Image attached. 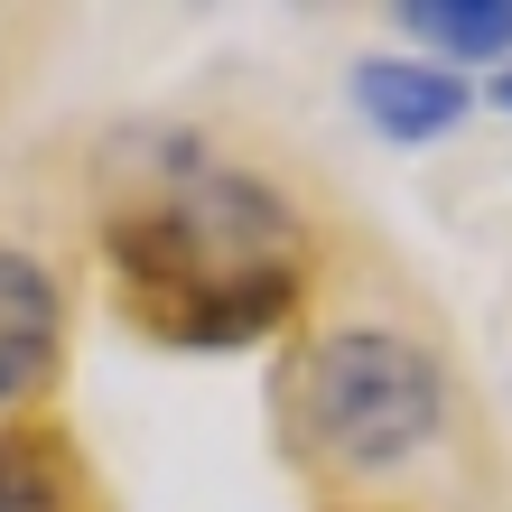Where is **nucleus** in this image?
I'll return each instance as SVG.
<instances>
[{
	"label": "nucleus",
	"instance_id": "1",
	"mask_svg": "<svg viewBox=\"0 0 512 512\" xmlns=\"http://www.w3.org/2000/svg\"><path fill=\"white\" fill-rule=\"evenodd\" d=\"M438 410H447L438 364L410 336H391V326H336V336L308 354V373H298L308 438L336 466H354V475H382V466L419 457V447L438 438Z\"/></svg>",
	"mask_w": 512,
	"mask_h": 512
},
{
	"label": "nucleus",
	"instance_id": "2",
	"mask_svg": "<svg viewBox=\"0 0 512 512\" xmlns=\"http://www.w3.org/2000/svg\"><path fill=\"white\" fill-rule=\"evenodd\" d=\"M56 364V280L28 252H0V410H19Z\"/></svg>",
	"mask_w": 512,
	"mask_h": 512
},
{
	"label": "nucleus",
	"instance_id": "3",
	"mask_svg": "<svg viewBox=\"0 0 512 512\" xmlns=\"http://www.w3.org/2000/svg\"><path fill=\"white\" fill-rule=\"evenodd\" d=\"M354 103H364V122L391 131V140H438V131H457V75H429V66H364L354 75Z\"/></svg>",
	"mask_w": 512,
	"mask_h": 512
},
{
	"label": "nucleus",
	"instance_id": "4",
	"mask_svg": "<svg viewBox=\"0 0 512 512\" xmlns=\"http://www.w3.org/2000/svg\"><path fill=\"white\" fill-rule=\"evenodd\" d=\"M401 28L457 47V56H503L512 47V0H410Z\"/></svg>",
	"mask_w": 512,
	"mask_h": 512
},
{
	"label": "nucleus",
	"instance_id": "5",
	"mask_svg": "<svg viewBox=\"0 0 512 512\" xmlns=\"http://www.w3.org/2000/svg\"><path fill=\"white\" fill-rule=\"evenodd\" d=\"M0 512H66V466L47 438H0Z\"/></svg>",
	"mask_w": 512,
	"mask_h": 512
},
{
	"label": "nucleus",
	"instance_id": "6",
	"mask_svg": "<svg viewBox=\"0 0 512 512\" xmlns=\"http://www.w3.org/2000/svg\"><path fill=\"white\" fill-rule=\"evenodd\" d=\"M503 112H512V75H503Z\"/></svg>",
	"mask_w": 512,
	"mask_h": 512
}]
</instances>
